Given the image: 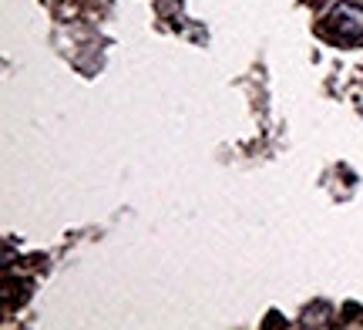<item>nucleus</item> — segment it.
Returning <instances> with one entry per match:
<instances>
[{
	"label": "nucleus",
	"mask_w": 363,
	"mask_h": 330,
	"mask_svg": "<svg viewBox=\"0 0 363 330\" xmlns=\"http://www.w3.org/2000/svg\"><path fill=\"white\" fill-rule=\"evenodd\" d=\"M330 27L337 31V38L357 40L363 34V7H357V4H337L330 11Z\"/></svg>",
	"instance_id": "1"
}]
</instances>
